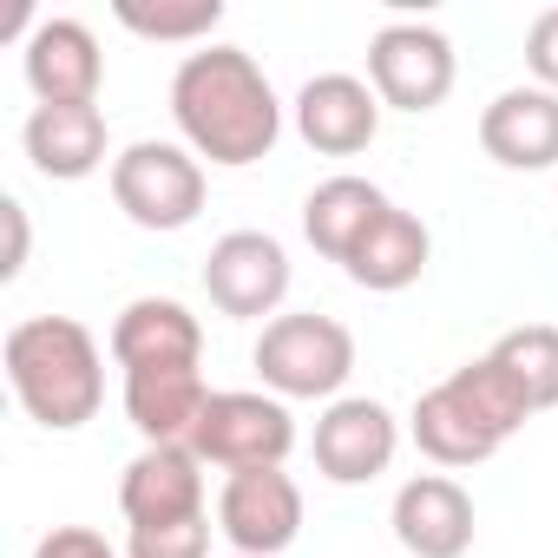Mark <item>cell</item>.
Instances as JSON below:
<instances>
[{
  "instance_id": "cell-14",
  "label": "cell",
  "mask_w": 558,
  "mask_h": 558,
  "mask_svg": "<svg viewBox=\"0 0 558 558\" xmlns=\"http://www.w3.org/2000/svg\"><path fill=\"white\" fill-rule=\"evenodd\" d=\"M112 362L119 375L132 368H204V323L178 296H132L112 316Z\"/></svg>"
},
{
  "instance_id": "cell-18",
  "label": "cell",
  "mask_w": 558,
  "mask_h": 558,
  "mask_svg": "<svg viewBox=\"0 0 558 558\" xmlns=\"http://www.w3.org/2000/svg\"><path fill=\"white\" fill-rule=\"evenodd\" d=\"M210 395L217 388L204 381V368H132L125 375V421L138 427L145 447H191Z\"/></svg>"
},
{
  "instance_id": "cell-3",
  "label": "cell",
  "mask_w": 558,
  "mask_h": 558,
  "mask_svg": "<svg viewBox=\"0 0 558 558\" xmlns=\"http://www.w3.org/2000/svg\"><path fill=\"white\" fill-rule=\"evenodd\" d=\"M525 421H532V401L519 395V381H512L493 355H473V362H460L447 381H434V388L414 401L408 434H414V447H421L440 473H460V466L493 460Z\"/></svg>"
},
{
  "instance_id": "cell-6",
  "label": "cell",
  "mask_w": 558,
  "mask_h": 558,
  "mask_svg": "<svg viewBox=\"0 0 558 558\" xmlns=\"http://www.w3.org/2000/svg\"><path fill=\"white\" fill-rule=\"evenodd\" d=\"M290 447H296V414H290V401H276L263 388H217L204 401L197 434H191V453L204 466H223V473L283 466Z\"/></svg>"
},
{
  "instance_id": "cell-16",
  "label": "cell",
  "mask_w": 558,
  "mask_h": 558,
  "mask_svg": "<svg viewBox=\"0 0 558 558\" xmlns=\"http://www.w3.org/2000/svg\"><path fill=\"white\" fill-rule=\"evenodd\" d=\"M480 151L506 171H558V93L506 86L480 112Z\"/></svg>"
},
{
  "instance_id": "cell-24",
  "label": "cell",
  "mask_w": 558,
  "mask_h": 558,
  "mask_svg": "<svg viewBox=\"0 0 558 558\" xmlns=\"http://www.w3.org/2000/svg\"><path fill=\"white\" fill-rule=\"evenodd\" d=\"M525 73H532V86L558 93V8H545L525 27Z\"/></svg>"
},
{
  "instance_id": "cell-8",
  "label": "cell",
  "mask_w": 558,
  "mask_h": 558,
  "mask_svg": "<svg viewBox=\"0 0 558 558\" xmlns=\"http://www.w3.org/2000/svg\"><path fill=\"white\" fill-rule=\"evenodd\" d=\"M204 296L230 323H263V316L276 323V310H283V296H290V250L269 230L217 236L210 256H204Z\"/></svg>"
},
{
  "instance_id": "cell-4",
  "label": "cell",
  "mask_w": 558,
  "mask_h": 558,
  "mask_svg": "<svg viewBox=\"0 0 558 558\" xmlns=\"http://www.w3.org/2000/svg\"><path fill=\"white\" fill-rule=\"evenodd\" d=\"M250 362L276 401H342V388L355 375V336L336 316L296 310V316L263 323Z\"/></svg>"
},
{
  "instance_id": "cell-5",
  "label": "cell",
  "mask_w": 558,
  "mask_h": 558,
  "mask_svg": "<svg viewBox=\"0 0 558 558\" xmlns=\"http://www.w3.org/2000/svg\"><path fill=\"white\" fill-rule=\"evenodd\" d=\"M112 204L138 223V230H191L197 210H204V158L191 145H171V138H138L112 158Z\"/></svg>"
},
{
  "instance_id": "cell-9",
  "label": "cell",
  "mask_w": 558,
  "mask_h": 558,
  "mask_svg": "<svg viewBox=\"0 0 558 558\" xmlns=\"http://www.w3.org/2000/svg\"><path fill=\"white\" fill-rule=\"evenodd\" d=\"M217 532L230 538L236 558H276V551H290L296 532H303V486H296L283 466L223 473Z\"/></svg>"
},
{
  "instance_id": "cell-19",
  "label": "cell",
  "mask_w": 558,
  "mask_h": 558,
  "mask_svg": "<svg viewBox=\"0 0 558 558\" xmlns=\"http://www.w3.org/2000/svg\"><path fill=\"white\" fill-rule=\"evenodd\" d=\"M388 191L381 184H368V178H355V171H342V178H323L310 197H303V236L316 243V256H329V263H349L355 250H362V236L388 217Z\"/></svg>"
},
{
  "instance_id": "cell-21",
  "label": "cell",
  "mask_w": 558,
  "mask_h": 558,
  "mask_svg": "<svg viewBox=\"0 0 558 558\" xmlns=\"http://www.w3.org/2000/svg\"><path fill=\"white\" fill-rule=\"evenodd\" d=\"M512 381H519V395L532 401V414H545V408H558V329L551 323H525V329H506L493 349H486Z\"/></svg>"
},
{
  "instance_id": "cell-22",
  "label": "cell",
  "mask_w": 558,
  "mask_h": 558,
  "mask_svg": "<svg viewBox=\"0 0 558 558\" xmlns=\"http://www.w3.org/2000/svg\"><path fill=\"white\" fill-rule=\"evenodd\" d=\"M217 21H223V0H158V8L119 0V27L138 40H165V47H197L217 34Z\"/></svg>"
},
{
  "instance_id": "cell-23",
  "label": "cell",
  "mask_w": 558,
  "mask_h": 558,
  "mask_svg": "<svg viewBox=\"0 0 558 558\" xmlns=\"http://www.w3.org/2000/svg\"><path fill=\"white\" fill-rule=\"evenodd\" d=\"M125 558H210V512L178 525H125Z\"/></svg>"
},
{
  "instance_id": "cell-13",
  "label": "cell",
  "mask_w": 558,
  "mask_h": 558,
  "mask_svg": "<svg viewBox=\"0 0 558 558\" xmlns=\"http://www.w3.org/2000/svg\"><path fill=\"white\" fill-rule=\"evenodd\" d=\"M21 73L34 86L40 106H99V80H106V53L93 40L86 21H40L21 47Z\"/></svg>"
},
{
  "instance_id": "cell-12",
  "label": "cell",
  "mask_w": 558,
  "mask_h": 558,
  "mask_svg": "<svg viewBox=\"0 0 558 558\" xmlns=\"http://www.w3.org/2000/svg\"><path fill=\"white\" fill-rule=\"evenodd\" d=\"M290 112H296V138H303L310 151H323V158H355V151L375 145L388 106H381L375 86L355 80V73H316V80H303V93H296Z\"/></svg>"
},
{
  "instance_id": "cell-15",
  "label": "cell",
  "mask_w": 558,
  "mask_h": 558,
  "mask_svg": "<svg viewBox=\"0 0 558 558\" xmlns=\"http://www.w3.org/2000/svg\"><path fill=\"white\" fill-rule=\"evenodd\" d=\"M125 525H178L204 519V460L191 447H138L119 473Z\"/></svg>"
},
{
  "instance_id": "cell-20",
  "label": "cell",
  "mask_w": 558,
  "mask_h": 558,
  "mask_svg": "<svg viewBox=\"0 0 558 558\" xmlns=\"http://www.w3.org/2000/svg\"><path fill=\"white\" fill-rule=\"evenodd\" d=\"M427 263H434V230H427L414 210L388 204V217L362 236V250H355L342 269H349V283H362V290H375V296H395V290L421 283Z\"/></svg>"
},
{
  "instance_id": "cell-17",
  "label": "cell",
  "mask_w": 558,
  "mask_h": 558,
  "mask_svg": "<svg viewBox=\"0 0 558 558\" xmlns=\"http://www.w3.org/2000/svg\"><path fill=\"white\" fill-rule=\"evenodd\" d=\"M21 145H27V165L53 184H80L112 158V132L99 106H34L21 125Z\"/></svg>"
},
{
  "instance_id": "cell-26",
  "label": "cell",
  "mask_w": 558,
  "mask_h": 558,
  "mask_svg": "<svg viewBox=\"0 0 558 558\" xmlns=\"http://www.w3.org/2000/svg\"><path fill=\"white\" fill-rule=\"evenodd\" d=\"M0 223H8V256H0V276H14L27 269V204L21 197H0Z\"/></svg>"
},
{
  "instance_id": "cell-7",
  "label": "cell",
  "mask_w": 558,
  "mask_h": 558,
  "mask_svg": "<svg viewBox=\"0 0 558 558\" xmlns=\"http://www.w3.org/2000/svg\"><path fill=\"white\" fill-rule=\"evenodd\" d=\"M460 80V60H453V40L427 21H388L375 40H368V86L388 112H434L447 106Z\"/></svg>"
},
{
  "instance_id": "cell-27",
  "label": "cell",
  "mask_w": 558,
  "mask_h": 558,
  "mask_svg": "<svg viewBox=\"0 0 558 558\" xmlns=\"http://www.w3.org/2000/svg\"><path fill=\"white\" fill-rule=\"evenodd\" d=\"M230 558H236V551H230Z\"/></svg>"
},
{
  "instance_id": "cell-11",
  "label": "cell",
  "mask_w": 558,
  "mask_h": 558,
  "mask_svg": "<svg viewBox=\"0 0 558 558\" xmlns=\"http://www.w3.org/2000/svg\"><path fill=\"white\" fill-rule=\"evenodd\" d=\"M388 525H395V545L408 558H466L473 551V493L453 480V473H414L395 506H388Z\"/></svg>"
},
{
  "instance_id": "cell-1",
  "label": "cell",
  "mask_w": 558,
  "mask_h": 558,
  "mask_svg": "<svg viewBox=\"0 0 558 558\" xmlns=\"http://www.w3.org/2000/svg\"><path fill=\"white\" fill-rule=\"evenodd\" d=\"M171 125L204 165L243 171L283 138V99L243 47H197L171 73Z\"/></svg>"
},
{
  "instance_id": "cell-10",
  "label": "cell",
  "mask_w": 558,
  "mask_h": 558,
  "mask_svg": "<svg viewBox=\"0 0 558 558\" xmlns=\"http://www.w3.org/2000/svg\"><path fill=\"white\" fill-rule=\"evenodd\" d=\"M310 447H316V473L329 486H368V480H381L395 466L401 421L381 401H368V395H342V401H329L316 414V440Z\"/></svg>"
},
{
  "instance_id": "cell-2",
  "label": "cell",
  "mask_w": 558,
  "mask_h": 558,
  "mask_svg": "<svg viewBox=\"0 0 558 558\" xmlns=\"http://www.w3.org/2000/svg\"><path fill=\"white\" fill-rule=\"evenodd\" d=\"M8 388L47 434H73L106 401V349L80 316H27L0 342Z\"/></svg>"
},
{
  "instance_id": "cell-25",
  "label": "cell",
  "mask_w": 558,
  "mask_h": 558,
  "mask_svg": "<svg viewBox=\"0 0 558 558\" xmlns=\"http://www.w3.org/2000/svg\"><path fill=\"white\" fill-rule=\"evenodd\" d=\"M34 558H119V551H112L106 532H93V525H53V532L34 545Z\"/></svg>"
}]
</instances>
